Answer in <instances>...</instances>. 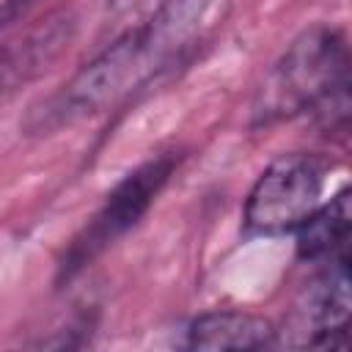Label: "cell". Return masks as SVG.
I'll return each mask as SVG.
<instances>
[{"label": "cell", "instance_id": "30bf717a", "mask_svg": "<svg viewBox=\"0 0 352 352\" xmlns=\"http://www.w3.org/2000/svg\"><path fill=\"white\" fill-rule=\"evenodd\" d=\"M162 0H107V11L113 16H124V14H135V11H154Z\"/></svg>", "mask_w": 352, "mask_h": 352}, {"label": "cell", "instance_id": "277c9868", "mask_svg": "<svg viewBox=\"0 0 352 352\" xmlns=\"http://www.w3.org/2000/svg\"><path fill=\"white\" fill-rule=\"evenodd\" d=\"M322 182L324 165L314 154L294 151L272 160L248 192L245 228L264 236L294 231L319 206Z\"/></svg>", "mask_w": 352, "mask_h": 352}, {"label": "cell", "instance_id": "6da1fadb", "mask_svg": "<svg viewBox=\"0 0 352 352\" xmlns=\"http://www.w3.org/2000/svg\"><path fill=\"white\" fill-rule=\"evenodd\" d=\"M231 0H162L140 25L126 28L69 82L41 99L22 121L25 135H52L91 118L192 52L226 16Z\"/></svg>", "mask_w": 352, "mask_h": 352}, {"label": "cell", "instance_id": "ba28073f", "mask_svg": "<svg viewBox=\"0 0 352 352\" xmlns=\"http://www.w3.org/2000/svg\"><path fill=\"white\" fill-rule=\"evenodd\" d=\"M352 228L349 192H338L330 204L316 206L294 231H297V253L308 261H330L346 253Z\"/></svg>", "mask_w": 352, "mask_h": 352}, {"label": "cell", "instance_id": "9c48e42d", "mask_svg": "<svg viewBox=\"0 0 352 352\" xmlns=\"http://www.w3.org/2000/svg\"><path fill=\"white\" fill-rule=\"evenodd\" d=\"M38 3L41 0H6V3H0V36L6 30H11L19 19H25Z\"/></svg>", "mask_w": 352, "mask_h": 352}, {"label": "cell", "instance_id": "5b68a950", "mask_svg": "<svg viewBox=\"0 0 352 352\" xmlns=\"http://www.w3.org/2000/svg\"><path fill=\"white\" fill-rule=\"evenodd\" d=\"M297 297L283 330H275L286 346H346L349 327V256L341 253L327 261Z\"/></svg>", "mask_w": 352, "mask_h": 352}, {"label": "cell", "instance_id": "7a4b0ae2", "mask_svg": "<svg viewBox=\"0 0 352 352\" xmlns=\"http://www.w3.org/2000/svg\"><path fill=\"white\" fill-rule=\"evenodd\" d=\"M346 41L336 28L302 30L264 77L256 102V124L292 118L314 107L346 104Z\"/></svg>", "mask_w": 352, "mask_h": 352}, {"label": "cell", "instance_id": "8992f818", "mask_svg": "<svg viewBox=\"0 0 352 352\" xmlns=\"http://www.w3.org/2000/svg\"><path fill=\"white\" fill-rule=\"evenodd\" d=\"M77 19L72 11L47 14L22 36L0 44V107L38 80L72 44Z\"/></svg>", "mask_w": 352, "mask_h": 352}, {"label": "cell", "instance_id": "52a82bcc", "mask_svg": "<svg viewBox=\"0 0 352 352\" xmlns=\"http://www.w3.org/2000/svg\"><path fill=\"white\" fill-rule=\"evenodd\" d=\"M275 341V327L270 319L248 311H209L190 322L187 346L190 349H261Z\"/></svg>", "mask_w": 352, "mask_h": 352}, {"label": "cell", "instance_id": "3957f363", "mask_svg": "<svg viewBox=\"0 0 352 352\" xmlns=\"http://www.w3.org/2000/svg\"><path fill=\"white\" fill-rule=\"evenodd\" d=\"M176 168L173 154H160L143 165H138L132 173H126L113 192L104 198L102 209L91 217V223L74 236L66 256L60 258V280L77 275L85 264H91L99 253H104L118 236H124L138 220L148 212L160 190L165 187L168 176Z\"/></svg>", "mask_w": 352, "mask_h": 352}]
</instances>
